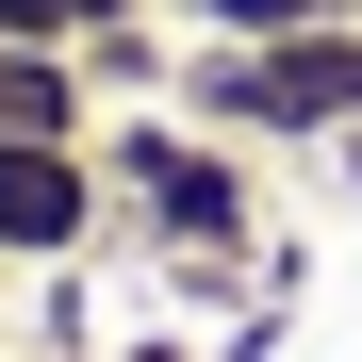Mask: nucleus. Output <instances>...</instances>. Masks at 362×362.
<instances>
[{"label":"nucleus","instance_id":"4","mask_svg":"<svg viewBox=\"0 0 362 362\" xmlns=\"http://www.w3.org/2000/svg\"><path fill=\"white\" fill-rule=\"evenodd\" d=\"M0 132L99 148V83H83V49H17V33H0Z\"/></svg>","mask_w":362,"mask_h":362},{"label":"nucleus","instance_id":"2","mask_svg":"<svg viewBox=\"0 0 362 362\" xmlns=\"http://www.w3.org/2000/svg\"><path fill=\"white\" fill-rule=\"evenodd\" d=\"M165 99L230 148H346L362 132V17H296V33H198L165 66Z\"/></svg>","mask_w":362,"mask_h":362},{"label":"nucleus","instance_id":"1","mask_svg":"<svg viewBox=\"0 0 362 362\" xmlns=\"http://www.w3.org/2000/svg\"><path fill=\"white\" fill-rule=\"evenodd\" d=\"M99 181H115V247H148V264H181V280L264 264V181H247V148L198 132L181 99L115 115V132H99Z\"/></svg>","mask_w":362,"mask_h":362},{"label":"nucleus","instance_id":"5","mask_svg":"<svg viewBox=\"0 0 362 362\" xmlns=\"http://www.w3.org/2000/svg\"><path fill=\"white\" fill-rule=\"evenodd\" d=\"M148 0H0V33L17 49H99V33H132Z\"/></svg>","mask_w":362,"mask_h":362},{"label":"nucleus","instance_id":"3","mask_svg":"<svg viewBox=\"0 0 362 362\" xmlns=\"http://www.w3.org/2000/svg\"><path fill=\"white\" fill-rule=\"evenodd\" d=\"M99 247H115V181H99V148L0 132V280H83Z\"/></svg>","mask_w":362,"mask_h":362},{"label":"nucleus","instance_id":"6","mask_svg":"<svg viewBox=\"0 0 362 362\" xmlns=\"http://www.w3.org/2000/svg\"><path fill=\"white\" fill-rule=\"evenodd\" d=\"M198 33H296V17H346V0H181Z\"/></svg>","mask_w":362,"mask_h":362},{"label":"nucleus","instance_id":"7","mask_svg":"<svg viewBox=\"0 0 362 362\" xmlns=\"http://www.w3.org/2000/svg\"><path fill=\"white\" fill-rule=\"evenodd\" d=\"M346 17H362V0H346Z\"/></svg>","mask_w":362,"mask_h":362}]
</instances>
